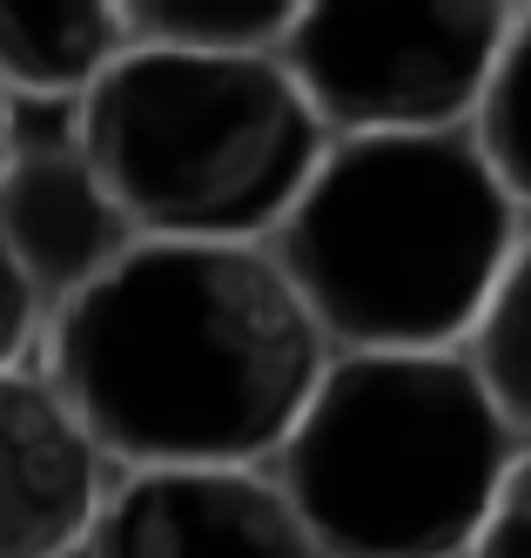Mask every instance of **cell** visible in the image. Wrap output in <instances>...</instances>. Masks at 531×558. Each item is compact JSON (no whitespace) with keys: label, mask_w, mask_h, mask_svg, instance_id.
<instances>
[{"label":"cell","mask_w":531,"mask_h":558,"mask_svg":"<svg viewBox=\"0 0 531 558\" xmlns=\"http://www.w3.org/2000/svg\"><path fill=\"white\" fill-rule=\"evenodd\" d=\"M464 356L484 377V390H492V404L505 411V424L518 430V445H531V229L518 235Z\"/></svg>","instance_id":"10"},{"label":"cell","mask_w":531,"mask_h":558,"mask_svg":"<svg viewBox=\"0 0 531 558\" xmlns=\"http://www.w3.org/2000/svg\"><path fill=\"white\" fill-rule=\"evenodd\" d=\"M101 498L108 458L48 371H0V558L88 551Z\"/></svg>","instance_id":"7"},{"label":"cell","mask_w":531,"mask_h":558,"mask_svg":"<svg viewBox=\"0 0 531 558\" xmlns=\"http://www.w3.org/2000/svg\"><path fill=\"white\" fill-rule=\"evenodd\" d=\"M518 0H303L276 41L330 135L471 129Z\"/></svg>","instance_id":"5"},{"label":"cell","mask_w":531,"mask_h":558,"mask_svg":"<svg viewBox=\"0 0 531 558\" xmlns=\"http://www.w3.org/2000/svg\"><path fill=\"white\" fill-rule=\"evenodd\" d=\"M0 243L27 269L40 303L61 310L135 243V229L101 189L81 142H48L14 148L0 162Z\"/></svg>","instance_id":"8"},{"label":"cell","mask_w":531,"mask_h":558,"mask_svg":"<svg viewBox=\"0 0 531 558\" xmlns=\"http://www.w3.org/2000/svg\"><path fill=\"white\" fill-rule=\"evenodd\" d=\"M330 364L269 243L135 235L48 310V384L108 464H269Z\"/></svg>","instance_id":"1"},{"label":"cell","mask_w":531,"mask_h":558,"mask_svg":"<svg viewBox=\"0 0 531 558\" xmlns=\"http://www.w3.org/2000/svg\"><path fill=\"white\" fill-rule=\"evenodd\" d=\"M471 558H531V445H518L492 511H484V532H478Z\"/></svg>","instance_id":"13"},{"label":"cell","mask_w":531,"mask_h":558,"mask_svg":"<svg viewBox=\"0 0 531 558\" xmlns=\"http://www.w3.org/2000/svg\"><path fill=\"white\" fill-rule=\"evenodd\" d=\"M88 558H323L269 464L121 471L88 532Z\"/></svg>","instance_id":"6"},{"label":"cell","mask_w":531,"mask_h":558,"mask_svg":"<svg viewBox=\"0 0 531 558\" xmlns=\"http://www.w3.org/2000/svg\"><path fill=\"white\" fill-rule=\"evenodd\" d=\"M511 458L464 350H330L269 471L323 558H471Z\"/></svg>","instance_id":"3"},{"label":"cell","mask_w":531,"mask_h":558,"mask_svg":"<svg viewBox=\"0 0 531 558\" xmlns=\"http://www.w3.org/2000/svg\"><path fill=\"white\" fill-rule=\"evenodd\" d=\"M74 142L135 235L269 243L330 129L276 48L129 41L81 95Z\"/></svg>","instance_id":"4"},{"label":"cell","mask_w":531,"mask_h":558,"mask_svg":"<svg viewBox=\"0 0 531 558\" xmlns=\"http://www.w3.org/2000/svg\"><path fill=\"white\" fill-rule=\"evenodd\" d=\"M129 48L114 0H0V95L81 101Z\"/></svg>","instance_id":"9"},{"label":"cell","mask_w":531,"mask_h":558,"mask_svg":"<svg viewBox=\"0 0 531 558\" xmlns=\"http://www.w3.org/2000/svg\"><path fill=\"white\" fill-rule=\"evenodd\" d=\"M518 235L471 129L330 135L269 256L330 350H464Z\"/></svg>","instance_id":"2"},{"label":"cell","mask_w":531,"mask_h":558,"mask_svg":"<svg viewBox=\"0 0 531 558\" xmlns=\"http://www.w3.org/2000/svg\"><path fill=\"white\" fill-rule=\"evenodd\" d=\"M0 162H8V95H0Z\"/></svg>","instance_id":"15"},{"label":"cell","mask_w":531,"mask_h":558,"mask_svg":"<svg viewBox=\"0 0 531 558\" xmlns=\"http://www.w3.org/2000/svg\"><path fill=\"white\" fill-rule=\"evenodd\" d=\"M471 142L484 148V162L511 189V203L531 216V0L518 8V21L505 34V54L492 68V82H484V95H478Z\"/></svg>","instance_id":"12"},{"label":"cell","mask_w":531,"mask_h":558,"mask_svg":"<svg viewBox=\"0 0 531 558\" xmlns=\"http://www.w3.org/2000/svg\"><path fill=\"white\" fill-rule=\"evenodd\" d=\"M518 8H524V0H518Z\"/></svg>","instance_id":"16"},{"label":"cell","mask_w":531,"mask_h":558,"mask_svg":"<svg viewBox=\"0 0 531 558\" xmlns=\"http://www.w3.org/2000/svg\"><path fill=\"white\" fill-rule=\"evenodd\" d=\"M48 337V303L0 243V371H27V350Z\"/></svg>","instance_id":"14"},{"label":"cell","mask_w":531,"mask_h":558,"mask_svg":"<svg viewBox=\"0 0 531 558\" xmlns=\"http://www.w3.org/2000/svg\"><path fill=\"white\" fill-rule=\"evenodd\" d=\"M148 48H276L303 0H114Z\"/></svg>","instance_id":"11"}]
</instances>
